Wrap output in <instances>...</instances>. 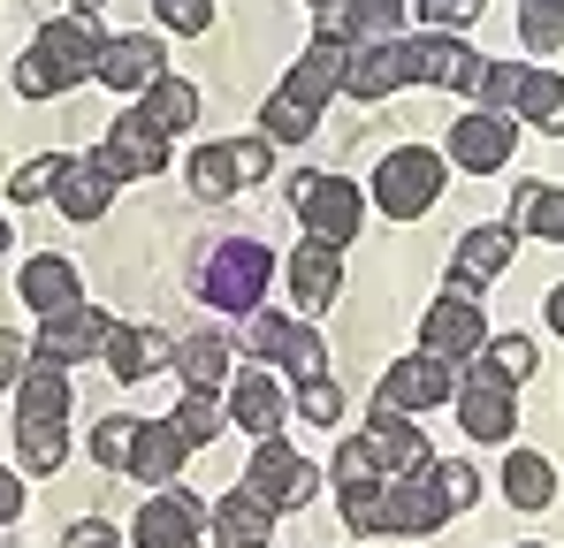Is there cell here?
I'll return each mask as SVG.
<instances>
[{"instance_id":"obj_19","label":"cell","mask_w":564,"mask_h":548,"mask_svg":"<svg viewBox=\"0 0 564 548\" xmlns=\"http://www.w3.org/2000/svg\"><path fill=\"white\" fill-rule=\"evenodd\" d=\"M54 206L69 221H99L115 206V176L99 168V153H62V176H54Z\"/></svg>"},{"instance_id":"obj_32","label":"cell","mask_w":564,"mask_h":548,"mask_svg":"<svg viewBox=\"0 0 564 548\" xmlns=\"http://www.w3.org/2000/svg\"><path fill=\"white\" fill-rule=\"evenodd\" d=\"M161 359H169V351H161L153 328H115V336H107V365H115V381H145Z\"/></svg>"},{"instance_id":"obj_13","label":"cell","mask_w":564,"mask_h":548,"mask_svg":"<svg viewBox=\"0 0 564 548\" xmlns=\"http://www.w3.org/2000/svg\"><path fill=\"white\" fill-rule=\"evenodd\" d=\"M198 534H206V511L191 495H176V487H153L145 511H138V526H130L138 548H198Z\"/></svg>"},{"instance_id":"obj_21","label":"cell","mask_w":564,"mask_h":548,"mask_svg":"<svg viewBox=\"0 0 564 548\" xmlns=\"http://www.w3.org/2000/svg\"><path fill=\"white\" fill-rule=\"evenodd\" d=\"M184 464H191V442L176 435V419H138V450H130V472H138L145 487H169Z\"/></svg>"},{"instance_id":"obj_8","label":"cell","mask_w":564,"mask_h":548,"mask_svg":"<svg viewBox=\"0 0 564 548\" xmlns=\"http://www.w3.org/2000/svg\"><path fill=\"white\" fill-rule=\"evenodd\" d=\"M245 487L268 503V511H297V503H313V464L290 450L282 435H260V450H252V464H245Z\"/></svg>"},{"instance_id":"obj_34","label":"cell","mask_w":564,"mask_h":548,"mask_svg":"<svg viewBox=\"0 0 564 548\" xmlns=\"http://www.w3.org/2000/svg\"><path fill=\"white\" fill-rule=\"evenodd\" d=\"M313 122H321V114H313L305 99H290V91H275V99L260 107V138H268V145H305Z\"/></svg>"},{"instance_id":"obj_27","label":"cell","mask_w":564,"mask_h":548,"mask_svg":"<svg viewBox=\"0 0 564 548\" xmlns=\"http://www.w3.org/2000/svg\"><path fill=\"white\" fill-rule=\"evenodd\" d=\"M282 404H290V396L275 388V373H260V365L229 381V419H237V427H252V435H275V427H282Z\"/></svg>"},{"instance_id":"obj_1","label":"cell","mask_w":564,"mask_h":548,"mask_svg":"<svg viewBox=\"0 0 564 548\" xmlns=\"http://www.w3.org/2000/svg\"><path fill=\"white\" fill-rule=\"evenodd\" d=\"M99 46H107V39H99L85 15L39 23V46H23V62H15V91H23V99H54V91L99 77Z\"/></svg>"},{"instance_id":"obj_41","label":"cell","mask_w":564,"mask_h":548,"mask_svg":"<svg viewBox=\"0 0 564 548\" xmlns=\"http://www.w3.org/2000/svg\"><path fill=\"white\" fill-rule=\"evenodd\" d=\"M15 457H23L31 472H54V464H62V427H23V419H15Z\"/></svg>"},{"instance_id":"obj_49","label":"cell","mask_w":564,"mask_h":548,"mask_svg":"<svg viewBox=\"0 0 564 548\" xmlns=\"http://www.w3.org/2000/svg\"><path fill=\"white\" fill-rule=\"evenodd\" d=\"M480 8H488V0H420V15H427L435 31H466Z\"/></svg>"},{"instance_id":"obj_31","label":"cell","mask_w":564,"mask_h":548,"mask_svg":"<svg viewBox=\"0 0 564 548\" xmlns=\"http://www.w3.org/2000/svg\"><path fill=\"white\" fill-rule=\"evenodd\" d=\"M503 495H511L519 511H542V503L557 495V472H550V457H534V450L503 457Z\"/></svg>"},{"instance_id":"obj_12","label":"cell","mask_w":564,"mask_h":548,"mask_svg":"<svg viewBox=\"0 0 564 548\" xmlns=\"http://www.w3.org/2000/svg\"><path fill=\"white\" fill-rule=\"evenodd\" d=\"M107 336H115V320H107V313L69 305V313L39 320V351H31V359H46V365H62V373H69L77 359H99V351H107Z\"/></svg>"},{"instance_id":"obj_30","label":"cell","mask_w":564,"mask_h":548,"mask_svg":"<svg viewBox=\"0 0 564 548\" xmlns=\"http://www.w3.org/2000/svg\"><path fill=\"white\" fill-rule=\"evenodd\" d=\"M511 114H527L534 130L564 138V77H550V69H527V77H519V91H511Z\"/></svg>"},{"instance_id":"obj_35","label":"cell","mask_w":564,"mask_h":548,"mask_svg":"<svg viewBox=\"0 0 564 548\" xmlns=\"http://www.w3.org/2000/svg\"><path fill=\"white\" fill-rule=\"evenodd\" d=\"M519 39H527V54H557L564 46V0H519Z\"/></svg>"},{"instance_id":"obj_9","label":"cell","mask_w":564,"mask_h":548,"mask_svg":"<svg viewBox=\"0 0 564 548\" xmlns=\"http://www.w3.org/2000/svg\"><path fill=\"white\" fill-rule=\"evenodd\" d=\"M404 62H412V85H443V91H480L488 62L473 54L458 31H420L404 39Z\"/></svg>"},{"instance_id":"obj_42","label":"cell","mask_w":564,"mask_h":548,"mask_svg":"<svg viewBox=\"0 0 564 548\" xmlns=\"http://www.w3.org/2000/svg\"><path fill=\"white\" fill-rule=\"evenodd\" d=\"M130 450H138V419H99L93 427V457L99 464H122V472H130Z\"/></svg>"},{"instance_id":"obj_3","label":"cell","mask_w":564,"mask_h":548,"mask_svg":"<svg viewBox=\"0 0 564 548\" xmlns=\"http://www.w3.org/2000/svg\"><path fill=\"white\" fill-rule=\"evenodd\" d=\"M290 213L305 221V237H321V244H351L359 221H367V198H359V183H351V176H321V168H305V176H290Z\"/></svg>"},{"instance_id":"obj_51","label":"cell","mask_w":564,"mask_h":548,"mask_svg":"<svg viewBox=\"0 0 564 548\" xmlns=\"http://www.w3.org/2000/svg\"><path fill=\"white\" fill-rule=\"evenodd\" d=\"M62 548H122V541H115V534H107L99 518H77V526L62 534Z\"/></svg>"},{"instance_id":"obj_44","label":"cell","mask_w":564,"mask_h":548,"mask_svg":"<svg viewBox=\"0 0 564 548\" xmlns=\"http://www.w3.org/2000/svg\"><path fill=\"white\" fill-rule=\"evenodd\" d=\"M297 412H305L313 427H336V419H344V388H336V381H305V388H297Z\"/></svg>"},{"instance_id":"obj_17","label":"cell","mask_w":564,"mask_h":548,"mask_svg":"<svg viewBox=\"0 0 564 548\" xmlns=\"http://www.w3.org/2000/svg\"><path fill=\"white\" fill-rule=\"evenodd\" d=\"M367 450H375L381 480H404V472H427V464H435L427 435L412 427V412H375V427H367Z\"/></svg>"},{"instance_id":"obj_40","label":"cell","mask_w":564,"mask_h":548,"mask_svg":"<svg viewBox=\"0 0 564 548\" xmlns=\"http://www.w3.org/2000/svg\"><path fill=\"white\" fill-rule=\"evenodd\" d=\"M480 359L496 365L503 381H534V365H542V351H534L527 336H488V351H480Z\"/></svg>"},{"instance_id":"obj_48","label":"cell","mask_w":564,"mask_h":548,"mask_svg":"<svg viewBox=\"0 0 564 548\" xmlns=\"http://www.w3.org/2000/svg\"><path fill=\"white\" fill-rule=\"evenodd\" d=\"M54 176H62V153H54V161H23V168L8 176V198H46Z\"/></svg>"},{"instance_id":"obj_25","label":"cell","mask_w":564,"mask_h":548,"mask_svg":"<svg viewBox=\"0 0 564 548\" xmlns=\"http://www.w3.org/2000/svg\"><path fill=\"white\" fill-rule=\"evenodd\" d=\"M397 85H412L404 39H375V46H359V54H351V77H344V91H359V99H389Z\"/></svg>"},{"instance_id":"obj_26","label":"cell","mask_w":564,"mask_h":548,"mask_svg":"<svg viewBox=\"0 0 564 548\" xmlns=\"http://www.w3.org/2000/svg\"><path fill=\"white\" fill-rule=\"evenodd\" d=\"M15 419H23V427H62V419H69V373H62V365H46V359H31V365H23Z\"/></svg>"},{"instance_id":"obj_46","label":"cell","mask_w":564,"mask_h":548,"mask_svg":"<svg viewBox=\"0 0 564 548\" xmlns=\"http://www.w3.org/2000/svg\"><path fill=\"white\" fill-rule=\"evenodd\" d=\"M359 480H381L375 450H367V435H351L344 450H336V487H359Z\"/></svg>"},{"instance_id":"obj_52","label":"cell","mask_w":564,"mask_h":548,"mask_svg":"<svg viewBox=\"0 0 564 548\" xmlns=\"http://www.w3.org/2000/svg\"><path fill=\"white\" fill-rule=\"evenodd\" d=\"M15 518H23V480L0 464V526H15Z\"/></svg>"},{"instance_id":"obj_33","label":"cell","mask_w":564,"mask_h":548,"mask_svg":"<svg viewBox=\"0 0 564 548\" xmlns=\"http://www.w3.org/2000/svg\"><path fill=\"white\" fill-rule=\"evenodd\" d=\"M511 213H519V229L564 244V190H550V183H519V190H511Z\"/></svg>"},{"instance_id":"obj_7","label":"cell","mask_w":564,"mask_h":548,"mask_svg":"<svg viewBox=\"0 0 564 548\" xmlns=\"http://www.w3.org/2000/svg\"><path fill=\"white\" fill-rule=\"evenodd\" d=\"M420 336H427V351H435L443 365H473L480 351H488V313L473 305V289H443V297L427 305Z\"/></svg>"},{"instance_id":"obj_29","label":"cell","mask_w":564,"mask_h":548,"mask_svg":"<svg viewBox=\"0 0 564 548\" xmlns=\"http://www.w3.org/2000/svg\"><path fill=\"white\" fill-rule=\"evenodd\" d=\"M138 114H145L161 138H176V130H191V122H198V91H191L184 77H153V85H145V99H138Z\"/></svg>"},{"instance_id":"obj_50","label":"cell","mask_w":564,"mask_h":548,"mask_svg":"<svg viewBox=\"0 0 564 548\" xmlns=\"http://www.w3.org/2000/svg\"><path fill=\"white\" fill-rule=\"evenodd\" d=\"M23 365H31L23 336H8V328H0V388H8V381H23Z\"/></svg>"},{"instance_id":"obj_6","label":"cell","mask_w":564,"mask_h":548,"mask_svg":"<svg viewBox=\"0 0 564 548\" xmlns=\"http://www.w3.org/2000/svg\"><path fill=\"white\" fill-rule=\"evenodd\" d=\"M451 404H458V427H466L473 442H511V427H519V396H511V381L488 359L466 365V381H458Z\"/></svg>"},{"instance_id":"obj_47","label":"cell","mask_w":564,"mask_h":548,"mask_svg":"<svg viewBox=\"0 0 564 548\" xmlns=\"http://www.w3.org/2000/svg\"><path fill=\"white\" fill-rule=\"evenodd\" d=\"M161 31H206L214 23V0H153Z\"/></svg>"},{"instance_id":"obj_45","label":"cell","mask_w":564,"mask_h":548,"mask_svg":"<svg viewBox=\"0 0 564 548\" xmlns=\"http://www.w3.org/2000/svg\"><path fill=\"white\" fill-rule=\"evenodd\" d=\"M351 8V31H404V0H344Z\"/></svg>"},{"instance_id":"obj_14","label":"cell","mask_w":564,"mask_h":548,"mask_svg":"<svg viewBox=\"0 0 564 548\" xmlns=\"http://www.w3.org/2000/svg\"><path fill=\"white\" fill-rule=\"evenodd\" d=\"M511 114H496V107H466L458 114V130H451V161L473 168V176H496L503 161H511Z\"/></svg>"},{"instance_id":"obj_43","label":"cell","mask_w":564,"mask_h":548,"mask_svg":"<svg viewBox=\"0 0 564 548\" xmlns=\"http://www.w3.org/2000/svg\"><path fill=\"white\" fill-rule=\"evenodd\" d=\"M229 145V161H237V183H268V168H275V145L252 130V138H221Z\"/></svg>"},{"instance_id":"obj_55","label":"cell","mask_w":564,"mask_h":548,"mask_svg":"<svg viewBox=\"0 0 564 548\" xmlns=\"http://www.w3.org/2000/svg\"><path fill=\"white\" fill-rule=\"evenodd\" d=\"M77 8H99V0H77Z\"/></svg>"},{"instance_id":"obj_15","label":"cell","mask_w":564,"mask_h":548,"mask_svg":"<svg viewBox=\"0 0 564 548\" xmlns=\"http://www.w3.org/2000/svg\"><path fill=\"white\" fill-rule=\"evenodd\" d=\"M153 77H169L161 69V31H115L99 46V85L107 91H145Z\"/></svg>"},{"instance_id":"obj_16","label":"cell","mask_w":564,"mask_h":548,"mask_svg":"<svg viewBox=\"0 0 564 548\" xmlns=\"http://www.w3.org/2000/svg\"><path fill=\"white\" fill-rule=\"evenodd\" d=\"M511 244H519V229H511V221L466 229V237H458V252H451V289H480V282H496V274L511 267Z\"/></svg>"},{"instance_id":"obj_20","label":"cell","mask_w":564,"mask_h":548,"mask_svg":"<svg viewBox=\"0 0 564 548\" xmlns=\"http://www.w3.org/2000/svg\"><path fill=\"white\" fill-rule=\"evenodd\" d=\"M389 534H435L443 518H451V503H443V487H435V472H404V480H389Z\"/></svg>"},{"instance_id":"obj_23","label":"cell","mask_w":564,"mask_h":548,"mask_svg":"<svg viewBox=\"0 0 564 548\" xmlns=\"http://www.w3.org/2000/svg\"><path fill=\"white\" fill-rule=\"evenodd\" d=\"M336 274H344V244L305 237V244L290 252V289H297V305H305V313H321V305L336 297Z\"/></svg>"},{"instance_id":"obj_5","label":"cell","mask_w":564,"mask_h":548,"mask_svg":"<svg viewBox=\"0 0 564 548\" xmlns=\"http://www.w3.org/2000/svg\"><path fill=\"white\" fill-rule=\"evenodd\" d=\"M245 351H252V359H268V365H282L297 388H305V381H328V343H321L305 320L252 313V320H245Z\"/></svg>"},{"instance_id":"obj_38","label":"cell","mask_w":564,"mask_h":548,"mask_svg":"<svg viewBox=\"0 0 564 548\" xmlns=\"http://www.w3.org/2000/svg\"><path fill=\"white\" fill-rule=\"evenodd\" d=\"M336 495H344V518H351L359 534H389V503H381L389 480H359V487H336Z\"/></svg>"},{"instance_id":"obj_53","label":"cell","mask_w":564,"mask_h":548,"mask_svg":"<svg viewBox=\"0 0 564 548\" xmlns=\"http://www.w3.org/2000/svg\"><path fill=\"white\" fill-rule=\"evenodd\" d=\"M550 328H557V336H564V282H557V289H550Z\"/></svg>"},{"instance_id":"obj_36","label":"cell","mask_w":564,"mask_h":548,"mask_svg":"<svg viewBox=\"0 0 564 548\" xmlns=\"http://www.w3.org/2000/svg\"><path fill=\"white\" fill-rule=\"evenodd\" d=\"M221 419H229V404H221V396H206V388H191L184 404H176V435H184L191 450H198V442H214V435H221Z\"/></svg>"},{"instance_id":"obj_18","label":"cell","mask_w":564,"mask_h":548,"mask_svg":"<svg viewBox=\"0 0 564 548\" xmlns=\"http://www.w3.org/2000/svg\"><path fill=\"white\" fill-rule=\"evenodd\" d=\"M344 77H351V46H328V39H313V46H305V54L290 62L282 91H290V99H305V107L321 114V107H328V99L344 91Z\"/></svg>"},{"instance_id":"obj_56","label":"cell","mask_w":564,"mask_h":548,"mask_svg":"<svg viewBox=\"0 0 564 548\" xmlns=\"http://www.w3.org/2000/svg\"><path fill=\"white\" fill-rule=\"evenodd\" d=\"M313 8H328V0H313Z\"/></svg>"},{"instance_id":"obj_22","label":"cell","mask_w":564,"mask_h":548,"mask_svg":"<svg viewBox=\"0 0 564 548\" xmlns=\"http://www.w3.org/2000/svg\"><path fill=\"white\" fill-rule=\"evenodd\" d=\"M206 526H214V541H221V548H268L275 511H268L252 487H229V495L214 503V518H206Z\"/></svg>"},{"instance_id":"obj_28","label":"cell","mask_w":564,"mask_h":548,"mask_svg":"<svg viewBox=\"0 0 564 548\" xmlns=\"http://www.w3.org/2000/svg\"><path fill=\"white\" fill-rule=\"evenodd\" d=\"M229 336H184V343H169V365L184 373V388H206V396H221V381H229Z\"/></svg>"},{"instance_id":"obj_24","label":"cell","mask_w":564,"mask_h":548,"mask_svg":"<svg viewBox=\"0 0 564 548\" xmlns=\"http://www.w3.org/2000/svg\"><path fill=\"white\" fill-rule=\"evenodd\" d=\"M15 289H23V305H31L39 320H54V313H69V305H85V297H77V267H69L62 252H39V260L23 267Z\"/></svg>"},{"instance_id":"obj_4","label":"cell","mask_w":564,"mask_h":548,"mask_svg":"<svg viewBox=\"0 0 564 548\" xmlns=\"http://www.w3.org/2000/svg\"><path fill=\"white\" fill-rule=\"evenodd\" d=\"M435 198H443V153H427V145L381 153V168H375V206H381V213L420 221Z\"/></svg>"},{"instance_id":"obj_54","label":"cell","mask_w":564,"mask_h":548,"mask_svg":"<svg viewBox=\"0 0 564 548\" xmlns=\"http://www.w3.org/2000/svg\"><path fill=\"white\" fill-rule=\"evenodd\" d=\"M0 252H8V221H0Z\"/></svg>"},{"instance_id":"obj_39","label":"cell","mask_w":564,"mask_h":548,"mask_svg":"<svg viewBox=\"0 0 564 548\" xmlns=\"http://www.w3.org/2000/svg\"><path fill=\"white\" fill-rule=\"evenodd\" d=\"M427 472H435V487H443L451 511H473V503H480V472H473L466 457H435Z\"/></svg>"},{"instance_id":"obj_10","label":"cell","mask_w":564,"mask_h":548,"mask_svg":"<svg viewBox=\"0 0 564 548\" xmlns=\"http://www.w3.org/2000/svg\"><path fill=\"white\" fill-rule=\"evenodd\" d=\"M443 396H458V365H443L435 351H420V359H397L389 373H381L375 412H427V404H443Z\"/></svg>"},{"instance_id":"obj_11","label":"cell","mask_w":564,"mask_h":548,"mask_svg":"<svg viewBox=\"0 0 564 548\" xmlns=\"http://www.w3.org/2000/svg\"><path fill=\"white\" fill-rule=\"evenodd\" d=\"M161 161H169V138H161V130H153V122H145L138 107H130V114H122V122H115V130L99 138V168H107L115 183L161 176Z\"/></svg>"},{"instance_id":"obj_37","label":"cell","mask_w":564,"mask_h":548,"mask_svg":"<svg viewBox=\"0 0 564 548\" xmlns=\"http://www.w3.org/2000/svg\"><path fill=\"white\" fill-rule=\"evenodd\" d=\"M191 190H198L206 206L229 198V190H245V183H237V161H229V145H206V153L191 161Z\"/></svg>"},{"instance_id":"obj_2","label":"cell","mask_w":564,"mask_h":548,"mask_svg":"<svg viewBox=\"0 0 564 548\" xmlns=\"http://www.w3.org/2000/svg\"><path fill=\"white\" fill-rule=\"evenodd\" d=\"M268 282H275V252L252 244V237H229V244H214L198 260V297L221 305V313H260Z\"/></svg>"}]
</instances>
